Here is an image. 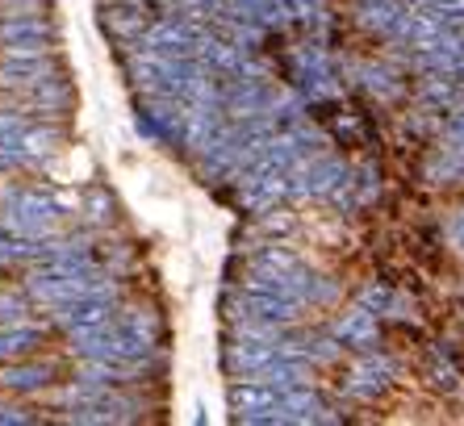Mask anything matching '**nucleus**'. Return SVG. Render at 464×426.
Here are the masks:
<instances>
[{"label": "nucleus", "instance_id": "obj_2", "mask_svg": "<svg viewBox=\"0 0 464 426\" xmlns=\"http://www.w3.org/2000/svg\"><path fill=\"white\" fill-rule=\"evenodd\" d=\"M109 280L97 272V264H80V267H34L30 280H25V297L38 301L46 309H59V305H72V301L88 297L105 288Z\"/></svg>", "mask_w": 464, "mask_h": 426}, {"label": "nucleus", "instance_id": "obj_7", "mask_svg": "<svg viewBox=\"0 0 464 426\" xmlns=\"http://www.w3.org/2000/svg\"><path fill=\"white\" fill-rule=\"evenodd\" d=\"M113 309H118V288L109 280V285L97 288V293H88V297L72 301V305H59L54 309V322H59L67 334H80V331H92V326L109 322Z\"/></svg>", "mask_w": 464, "mask_h": 426}, {"label": "nucleus", "instance_id": "obj_9", "mask_svg": "<svg viewBox=\"0 0 464 426\" xmlns=\"http://www.w3.org/2000/svg\"><path fill=\"white\" fill-rule=\"evenodd\" d=\"M393 376H398V368H393V360H385V355H364V360L352 368V381H347V393L352 397H381L393 384Z\"/></svg>", "mask_w": 464, "mask_h": 426}, {"label": "nucleus", "instance_id": "obj_3", "mask_svg": "<svg viewBox=\"0 0 464 426\" xmlns=\"http://www.w3.org/2000/svg\"><path fill=\"white\" fill-rule=\"evenodd\" d=\"M201 43H206V25H197L193 17H155L142 38L134 43L139 54H160V59H197L201 54Z\"/></svg>", "mask_w": 464, "mask_h": 426}, {"label": "nucleus", "instance_id": "obj_21", "mask_svg": "<svg viewBox=\"0 0 464 426\" xmlns=\"http://www.w3.org/2000/svg\"><path fill=\"white\" fill-rule=\"evenodd\" d=\"M414 5H431V0H414Z\"/></svg>", "mask_w": 464, "mask_h": 426}, {"label": "nucleus", "instance_id": "obj_12", "mask_svg": "<svg viewBox=\"0 0 464 426\" xmlns=\"http://www.w3.org/2000/svg\"><path fill=\"white\" fill-rule=\"evenodd\" d=\"M46 331L43 326H30V322H0V363L25 360L34 347H43Z\"/></svg>", "mask_w": 464, "mask_h": 426}, {"label": "nucleus", "instance_id": "obj_5", "mask_svg": "<svg viewBox=\"0 0 464 426\" xmlns=\"http://www.w3.org/2000/svg\"><path fill=\"white\" fill-rule=\"evenodd\" d=\"M305 301L297 297H281V293H268V288H243L230 297V318L235 322H264V326H289V322L302 318Z\"/></svg>", "mask_w": 464, "mask_h": 426}, {"label": "nucleus", "instance_id": "obj_11", "mask_svg": "<svg viewBox=\"0 0 464 426\" xmlns=\"http://www.w3.org/2000/svg\"><path fill=\"white\" fill-rule=\"evenodd\" d=\"M331 334L339 339V347H352V352H372L377 347V314L372 309H352L331 326Z\"/></svg>", "mask_w": 464, "mask_h": 426}, {"label": "nucleus", "instance_id": "obj_19", "mask_svg": "<svg viewBox=\"0 0 464 426\" xmlns=\"http://www.w3.org/2000/svg\"><path fill=\"white\" fill-rule=\"evenodd\" d=\"M22 13H43V0H0V17H22Z\"/></svg>", "mask_w": 464, "mask_h": 426}, {"label": "nucleus", "instance_id": "obj_6", "mask_svg": "<svg viewBox=\"0 0 464 426\" xmlns=\"http://www.w3.org/2000/svg\"><path fill=\"white\" fill-rule=\"evenodd\" d=\"M54 25L43 13H22V17H0V51L5 54H51Z\"/></svg>", "mask_w": 464, "mask_h": 426}, {"label": "nucleus", "instance_id": "obj_13", "mask_svg": "<svg viewBox=\"0 0 464 426\" xmlns=\"http://www.w3.org/2000/svg\"><path fill=\"white\" fill-rule=\"evenodd\" d=\"M46 238H34V235H22L17 226H9L0 218V264H34L43 256Z\"/></svg>", "mask_w": 464, "mask_h": 426}, {"label": "nucleus", "instance_id": "obj_20", "mask_svg": "<svg viewBox=\"0 0 464 426\" xmlns=\"http://www.w3.org/2000/svg\"><path fill=\"white\" fill-rule=\"evenodd\" d=\"M0 171H13V163H9V160H5V155H0Z\"/></svg>", "mask_w": 464, "mask_h": 426}, {"label": "nucleus", "instance_id": "obj_18", "mask_svg": "<svg viewBox=\"0 0 464 426\" xmlns=\"http://www.w3.org/2000/svg\"><path fill=\"white\" fill-rule=\"evenodd\" d=\"M30 121H34V113H17V109H0V139H5V134H13V130L30 126Z\"/></svg>", "mask_w": 464, "mask_h": 426}, {"label": "nucleus", "instance_id": "obj_8", "mask_svg": "<svg viewBox=\"0 0 464 426\" xmlns=\"http://www.w3.org/2000/svg\"><path fill=\"white\" fill-rule=\"evenodd\" d=\"M51 75H59L51 54H5V59H0V88H5V92L22 96V92H30V88L46 84Z\"/></svg>", "mask_w": 464, "mask_h": 426}, {"label": "nucleus", "instance_id": "obj_17", "mask_svg": "<svg viewBox=\"0 0 464 426\" xmlns=\"http://www.w3.org/2000/svg\"><path fill=\"white\" fill-rule=\"evenodd\" d=\"M38 414L25 410V405H0V426H34Z\"/></svg>", "mask_w": 464, "mask_h": 426}, {"label": "nucleus", "instance_id": "obj_10", "mask_svg": "<svg viewBox=\"0 0 464 426\" xmlns=\"http://www.w3.org/2000/svg\"><path fill=\"white\" fill-rule=\"evenodd\" d=\"M406 17H411V9H406L401 0H364V5H360V22H364V30L381 34V38H393V43H401Z\"/></svg>", "mask_w": 464, "mask_h": 426}, {"label": "nucleus", "instance_id": "obj_16", "mask_svg": "<svg viewBox=\"0 0 464 426\" xmlns=\"http://www.w3.org/2000/svg\"><path fill=\"white\" fill-rule=\"evenodd\" d=\"M360 305L372 309V314H385V309H393V293H389V288H364V293H360Z\"/></svg>", "mask_w": 464, "mask_h": 426}, {"label": "nucleus", "instance_id": "obj_4", "mask_svg": "<svg viewBox=\"0 0 464 426\" xmlns=\"http://www.w3.org/2000/svg\"><path fill=\"white\" fill-rule=\"evenodd\" d=\"M59 218H63V201H54L51 192H38V189L13 192L9 205H5V222L34 238L51 235L54 226H59Z\"/></svg>", "mask_w": 464, "mask_h": 426}, {"label": "nucleus", "instance_id": "obj_1", "mask_svg": "<svg viewBox=\"0 0 464 426\" xmlns=\"http://www.w3.org/2000/svg\"><path fill=\"white\" fill-rule=\"evenodd\" d=\"M155 334H160V322L139 309V314H126V318H109L92 331L72 334L76 347L72 352L88 363H142L155 352Z\"/></svg>", "mask_w": 464, "mask_h": 426}, {"label": "nucleus", "instance_id": "obj_15", "mask_svg": "<svg viewBox=\"0 0 464 426\" xmlns=\"http://www.w3.org/2000/svg\"><path fill=\"white\" fill-rule=\"evenodd\" d=\"M360 75H364V88H368V92H377V96H398L401 92L398 75L385 72V67H364Z\"/></svg>", "mask_w": 464, "mask_h": 426}, {"label": "nucleus", "instance_id": "obj_14", "mask_svg": "<svg viewBox=\"0 0 464 426\" xmlns=\"http://www.w3.org/2000/svg\"><path fill=\"white\" fill-rule=\"evenodd\" d=\"M51 381H54L51 363H9V368H0V389H9V393H38Z\"/></svg>", "mask_w": 464, "mask_h": 426}]
</instances>
